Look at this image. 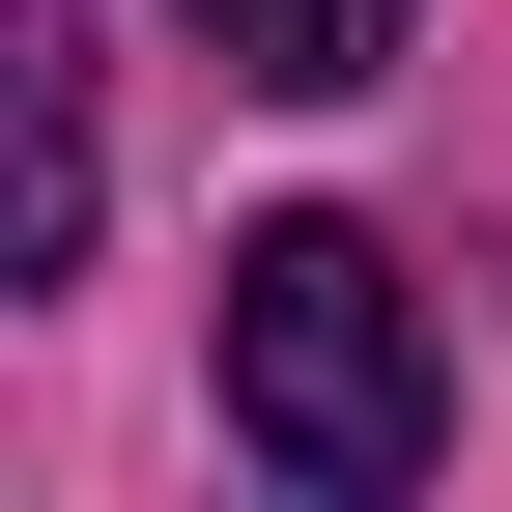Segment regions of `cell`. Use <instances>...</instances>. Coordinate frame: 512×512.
Here are the masks:
<instances>
[{
  "label": "cell",
  "instance_id": "obj_2",
  "mask_svg": "<svg viewBox=\"0 0 512 512\" xmlns=\"http://www.w3.org/2000/svg\"><path fill=\"white\" fill-rule=\"evenodd\" d=\"M200 57H228V86H285V114H342L370 57H399V0H200Z\"/></svg>",
  "mask_w": 512,
  "mask_h": 512
},
{
  "label": "cell",
  "instance_id": "obj_1",
  "mask_svg": "<svg viewBox=\"0 0 512 512\" xmlns=\"http://www.w3.org/2000/svg\"><path fill=\"white\" fill-rule=\"evenodd\" d=\"M427 285L370 228H256L228 256V456H285L313 512H370V484H427Z\"/></svg>",
  "mask_w": 512,
  "mask_h": 512
}]
</instances>
